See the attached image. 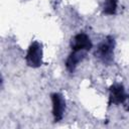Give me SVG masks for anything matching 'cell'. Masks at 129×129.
Instances as JSON below:
<instances>
[{"instance_id":"6da1fadb","label":"cell","mask_w":129,"mask_h":129,"mask_svg":"<svg viewBox=\"0 0 129 129\" xmlns=\"http://www.w3.org/2000/svg\"><path fill=\"white\" fill-rule=\"evenodd\" d=\"M114 38L108 36L103 40L97 47L96 55L105 63H110L113 59V50H114Z\"/></svg>"},{"instance_id":"7a4b0ae2","label":"cell","mask_w":129,"mask_h":129,"mask_svg":"<svg viewBox=\"0 0 129 129\" xmlns=\"http://www.w3.org/2000/svg\"><path fill=\"white\" fill-rule=\"evenodd\" d=\"M41 45L37 41L32 42L26 53V63L31 68H38L41 64Z\"/></svg>"},{"instance_id":"3957f363","label":"cell","mask_w":129,"mask_h":129,"mask_svg":"<svg viewBox=\"0 0 129 129\" xmlns=\"http://www.w3.org/2000/svg\"><path fill=\"white\" fill-rule=\"evenodd\" d=\"M71 46H72V50L87 52L92 48V41L87 34L79 33L73 37L71 41Z\"/></svg>"},{"instance_id":"277c9868","label":"cell","mask_w":129,"mask_h":129,"mask_svg":"<svg viewBox=\"0 0 129 129\" xmlns=\"http://www.w3.org/2000/svg\"><path fill=\"white\" fill-rule=\"evenodd\" d=\"M51 102H52V115L55 122L61 120L63 116V112L66 109V102L63 97L58 93L51 94Z\"/></svg>"},{"instance_id":"5b68a950","label":"cell","mask_w":129,"mask_h":129,"mask_svg":"<svg viewBox=\"0 0 129 129\" xmlns=\"http://www.w3.org/2000/svg\"><path fill=\"white\" fill-rule=\"evenodd\" d=\"M126 99V94L124 88L120 84H114L110 88V104H120Z\"/></svg>"},{"instance_id":"8992f818","label":"cell","mask_w":129,"mask_h":129,"mask_svg":"<svg viewBox=\"0 0 129 129\" xmlns=\"http://www.w3.org/2000/svg\"><path fill=\"white\" fill-rule=\"evenodd\" d=\"M86 55V51H77V50H73L72 53L69 55L67 61H66V67L68 69V71L70 73H73L76 69V67L78 66V63L85 57Z\"/></svg>"},{"instance_id":"52a82bcc","label":"cell","mask_w":129,"mask_h":129,"mask_svg":"<svg viewBox=\"0 0 129 129\" xmlns=\"http://www.w3.org/2000/svg\"><path fill=\"white\" fill-rule=\"evenodd\" d=\"M103 8H104V13L108 15L115 14L117 9V0H105Z\"/></svg>"}]
</instances>
